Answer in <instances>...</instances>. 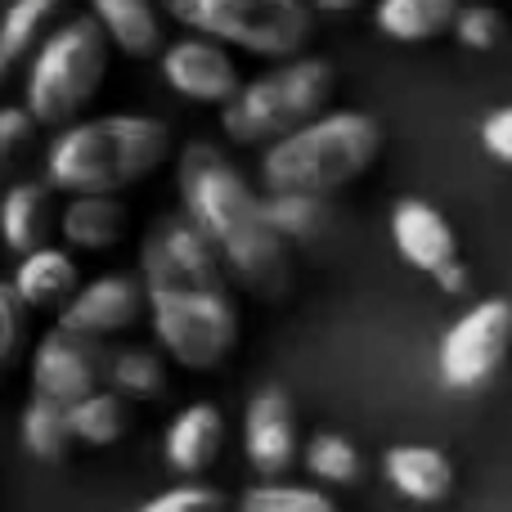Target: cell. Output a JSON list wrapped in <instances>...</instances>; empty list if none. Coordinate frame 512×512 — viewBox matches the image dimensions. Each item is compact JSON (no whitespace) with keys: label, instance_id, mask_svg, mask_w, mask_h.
I'll return each mask as SVG.
<instances>
[{"label":"cell","instance_id":"6da1fadb","mask_svg":"<svg viewBox=\"0 0 512 512\" xmlns=\"http://www.w3.org/2000/svg\"><path fill=\"white\" fill-rule=\"evenodd\" d=\"M180 194H185V216L221 248L225 270L243 288H252L256 297L288 292V239L270 225L265 198L252 194V185L225 162L221 149L198 140L180 153Z\"/></svg>","mask_w":512,"mask_h":512},{"label":"cell","instance_id":"7a4b0ae2","mask_svg":"<svg viewBox=\"0 0 512 512\" xmlns=\"http://www.w3.org/2000/svg\"><path fill=\"white\" fill-rule=\"evenodd\" d=\"M171 153V126L158 117L113 113L72 122L45 153V176L59 194H117L153 176Z\"/></svg>","mask_w":512,"mask_h":512},{"label":"cell","instance_id":"3957f363","mask_svg":"<svg viewBox=\"0 0 512 512\" xmlns=\"http://www.w3.org/2000/svg\"><path fill=\"white\" fill-rule=\"evenodd\" d=\"M382 131L369 113H324L265 149V194H337L373 167Z\"/></svg>","mask_w":512,"mask_h":512},{"label":"cell","instance_id":"277c9868","mask_svg":"<svg viewBox=\"0 0 512 512\" xmlns=\"http://www.w3.org/2000/svg\"><path fill=\"white\" fill-rule=\"evenodd\" d=\"M108 27L99 18H72L41 45L27 77V108L41 126H72L99 95L108 72Z\"/></svg>","mask_w":512,"mask_h":512},{"label":"cell","instance_id":"5b68a950","mask_svg":"<svg viewBox=\"0 0 512 512\" xmlns=\"http://www.w3.org/2000/svg\"><path fill=\"white\" fill-rule=\"evenodd\" d=\"M328 99H333V68L324 59H297L243 86L221 108V126L234 144H274L324 117Z\"/></svg>","mask_w":512,"mask_h":512},{"label":"cell","instance_id":"8992f818","mask_svg":"<svg viewBox=\"0 0 512 512\" xmlns=\"http://www.w3.org/2000/svg\"><path fill=\"white\" fill-rule=\"evenodd\" d=\"M149 319L162 351L194 373L225 364L239 342V310L230 288H149Z\"/></svg>","mask_w":512,"mask_h":512},{"label":"cell","instance_id":"52a82bcc","mask_svg":"<svg viewBox=\"0 0 512 512\" xmlns=\"http://www.w3.org/2000/svg\"><path fill=\"white\" fill-rule=\"evenodd\" d=\"M171 18L225 45H243L265 59H288L310 36V9L301 0H162Z\"/></svg>","mask_w":512,"mask_h":512},{"label":"cell","instance_id":"ba28073f","mask_svg":"<svg viewBox=\"0 0 512 512\" xmlns=\"http://www.w3.org/2000/svg\"><path fill=\"white\" fill-rule=\"evenodd\" d=\"M512 351V301L486 297L450 324L436 351V369L450 391H477L499 373Z\"/></svg>","mask_w":512,"mask_h":512},{"label":"cell","instance_id":"9c48e42d","mask_svg":"<svg viewBox=\"0 0 512 512\" xmlns=\"http://www.w3.org/2000/svg\"><path fill=\"white\" fill-rule=\"evenodd\" d=\"M225 288V256L194 221H162L144 239V288Z\"/></svg>","mask_w":512,"mask_h":512},{"label":"cell","instance_id":"30bf717a","mask_svg":"<svg viewBox=\"0 0 512 512\" xmlns=\"http://www.w3.org/2000/svg\"><path fill=\"white\" fill-rule=\"evenodd\" d=\"M108 369H113V360L104 355L99 337L54 328L32 355V387L36 396H50L59 405H77V400L95 396L104 387Z\"/></svg>","mask_w":512,"mask_h":512},{"label":"cell","instance_id":"8fae6325","mask_svg":"<svg viewBox=\"0 0 512 512\" xmlns=\"http://www.w3.org/2000/svg\"><path fill=\"white\" fill-rule=\"evenodd\" d=\"M162 77L171 81V90H180L194 104H230L243 90L239 68L234 59L221 50V41L212 36H189V41H176L167 54H162Z\"/></svg>","mask_w":512,"mask_h":512},{"label":"cell","instance_id":"7c38bea8","mask_svg":"<svg viewBox=\"0 0 512 512\" xmlns=\"http://www.w3.org/2000/svg\"><path fill=\"white\" fill-rule=\"evenodd\" d=\"M144 310H149V288L126 279V274H108V279H95L72 292V301L59 310V328L90 333V337H113V333H126Z\"/></svg>","mask_w":512,"mask_h":512},{"label":"cell","instance_id":"4fadbf2b","mask_svg":"<svg viewBox=\"0 0 512 512\" xmlns=\"http://www.w3.org/2000/svg\"><path fill=\"white\" fill-rule=\"evenodd\" d=\"M243 445L261 477H283L297 463V418H292L288 391L265 387L252 396L248 418H243Z\"/></svg>","mask_w":512,"mask_h":512},{"label":"cell","instance_id":"5bb4252c","mask_svg":"<svg viewBox=\"0 0 512 512\" xmlns=\"http://www.w3.org/2000/svg\"><path fill=\"white\" fill-rule=\"evenodd\" d=\"M391 243L405 256L414 270L423 274H445L459 261V239H454L450 221L436 212L423 198H400L396 212H391Z\"/></svg>","mask_w":512,"mask_h":512},{"label":"cell","instance_id":"9a60e30c","mask_svg":"<svg viewBox=\"0 0 512 512\" xmlns=\"http://www.w3.org/2000/svg\"><path fill=\"white\" fill-rule=\"evenodd\" d=\"M225 445V418L212 400H198V405L180 409L176 423L167 427V468L180 477H198L216 463Z\"/></svg>","mask_w":512,"mask_h":512},{"label":"cell","instance_id":"2e32d148","mask_svg":"<svg viewBox=\"0 0 512 512\" xmlns=\"http://www.w3.org/2000/svg\"><path fill=\"white\" fill-rule=\"evenodd\" d=\"M382 472L387 481L414 504H441L454 490V468L441 450L432 445H391L382 454Z\"/></svg>","mask_w":512,"mask_h":512},{"label":"cell","instance_id":"e0dca14e","mask_svg":"<svg viewBox=\"0 0 512 512\" xmlns=\"http://www.w3.org/2000/svg\"><path fill=\"white\" fill-rule=\"evenodd\" d=\"M54 185L45 180V185H36V180H23V185H14L5 194V203H0V234H5L9 252L27 256L36 248H45V239H50L54 230Z\"/></svg>","mask_w":512,"mask_h":512},{"label":"cell","instance_id":"ac0fdd59","mask_svg":"<svg viewBox=\"0 0 512 512\" xmlns=\"http://www.w3.org/2000/svg\"><path fill=\"white\" fill-rule=\"evenodd\" d=\"M14 292L27 301V306H45V310H63L72 301V292L81 288L77 283V261L59 248H36L27 256H18L14 270Z\"/></svg>","mask_w":512,"mask_h":512},{"label":"cell","instance_id":"d6986e66","mask_svg":"<svg viewBox=\"0 0 512 512\" xmlns=\"http://www.w3.org/2000/svg\"><path fill=\"white\" fill-rule=\"evenodd\" d=\"M63 243L77 252H108L126 234V207L113 194H72L59 216Z\"/></svg>","mask_w":512,"mask_h":512},{"label":"cell","instance_id":"ffe728a7","mask_svg":"<svg viewBox=\"0 0 512 512\" xmlns=\"http://www.w3.org/2000/svg\"><path fill=\"white\" fill-rule=\"evenodd\" d=\"M95 18L108 27L117 50L149 59L162 50V23L153 0H95Z\"/></svg>","mask_w":512,"mask_h":512},{"label":"cell","instance_id":"44dd1931","mask_svg":"<svg viewBox=\"0 0 512 512\" xmlns=\"http://www.w3.org/2000/svg\"><path fill=\"white\" fill-rule=\"evenodd\" d=\"M18 436H23V450L32 454V459H41V463H63L68 459V450H72V441H77L68 405H59V400H50V396L27 400L23 423H18Z\"/></svg>","mask_w":512,"mask_h":512},{"label":"cell","instance_id":"7402d4cb","mask_svg":"<svg viewBox=\"0 0 512 512\" xmlns=\"http://www.w3.org/2000/svg\"><path fill=\"white\" fill-rule=\"evenodd\" d=\"M459 18V0H378V32L391 41H432Z\"/></svg>","mask_w":512,"mask_h":512},{"label":"cell","instance_id":"603a6c76","mask_svg":"<svg viewBox=\"0 0 512 512\" xmlns=\"http://www.w3.org/2000/svg\"><path fill=\"white\" fill-rule=\"evenodd\" d=\"M68 414H72V432H77V441H86V445H117L126 436V427H131V414H126V396L122 391H104L99 387L95 396H86V400H77V405H68Z\"/></svg>","mask_w":512,"mask_h":512},{"label":"cell","instance_id":"cb8c5ba5","mask_svg":"<svg viewBox=\"0 0 512 512\" xmlns=\"http://www.w3.org/2000/svg\"><path fill=\"white\" fill-rule=\"evenodd\" d=\"M54 9H59V0H14L5 9V18H0V81L36 45L41 27L54 18Z\"/></svg>","mask_w":512,"mask_h":512},{"label":"cell","instance_id":"d4e9b609","mask_svg":"<svg viewBox=\"0 0 512 512\" xmlns=\"http://www.w3.org/2000/svg\"><path fill=\"white\" fill-rule=\"evenodd\" d=\"M301 463L315 481H328V486H355L364 472V459L346 436L337 432H315L306 445H301Z\"/></svg>","mask_w":512,"mask_h":512},{"label":"cell","instance_id":"484cf974","mask_svg":"<svg viewBox=\"0 0 512 512\" xmlns=\"http://www.w3.org/2000/svg\"><path fill=\"white\" fill-rule=\"evenodd\" d=\"M265 216L288 243H306L324 230V198L319 194H265Z\"/></svg>","mask_w":512,"mask_h":512},{"label":"cell","instance_id":"4316f807","mask_svg":"<svg viewBox=\"0 0 512 512\" xmlns=\"http://www.w3.org/2000/svg\"><path fill=\"white\" fill-rule=\"evenodd\" d=\"M108 387H117L126 400H158L167 391V369L153 351H122L113 355Z\"/></svg>","mask_w":512,"mask_h":512},{"label":"cell","instance_id":"83f0119b","mask_svg":"<svg viewBox=\"0 0 512 512\" xmlns=\"http://www.w3.org/2000/svg\"><path fill=\"white\" fill-rule=\"evenodd\" d=\"M239 512H337V504L315 486H279V481H265V486L243 490Z\"/></svg>","mask_w":512,"mask_h":512},{"label":"cell","instance_id":"f1b7e54d","mask_svg":"<svg viewBox=\"0 0 512 512\" xmlns=\"http://www.w3.org/2000/svg\"><path fill=\"white\" fill-rule=\"evenodd\" d=\"M23 342H27V301L14 292V283H0V378L14 369Z\"/></svg>","mask_w":512,"mask_h":512},{"label":"cell","instance_id":"f546056e","mask_svg":"<svg viewBox=\"0 0 512 512\" xmlns=\"http://www.w3.org/2000/svg\"><path fill=\"white\" fill-rule=\"evenodd\" d=\"M454 32H459V41L468 45V50H495V45L504 41V18L490 5H472V9H459Z\"/></svg>","mask_w":512,"mask_h":512},{"label":"cell","instance_id":"4dcf8cb0","mask_svg":"<svg viewBox=\"0 0 512 512\" xmlns=\"http://www.w3.org/2000/svg\"><path fill=\"white\" fill-rule=\"evenodd\" d=\"M135 512H230V504H225V495L212 486H176Z\"/></svg>","mask_w":512,"mask_h":512},{"label":"cell","instance_id":"1f68e13d","mask_svg":"<svg viewBox=\"0 0 512 512\" xmlns=\"http://www.w3.org/2000/svg\"><path fill=\"white\" fill-rule=\"evenodd\" d=\"M481 149H486L495 162L512 167V104L495 108V113L481 122Z\"/></svg>","mask_w":512,"mask_h":512},{"label":"cell","instance_id":"d6a6232c","mask_svg":"<svg viewBox=\"0 0 512 512\" xmlns=\"http://www.w3.org/2000/svg\"><path fill=\"white\" fill-rule=\"evenodd\" d=\"M36 131L32 108H0V158H14Z\"/></svg>","mask_w":512,"mask_h":512},{"label":"cell","instance_id":"836d02e7","mask_svg":"<svg viewBox=\"0 0 512 512\" xmlns=\"http://www.w3.org/2000/svg\"><path fill=\"white\" fill-rule=\"evenodd\" d=\"M315 5L319 9H333V14H337V9H355V5H364V0H315Z\"/></svg>","mask_w":512,"mask_h":512}]
</instances>
